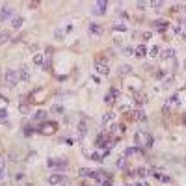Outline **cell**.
<instances>
[{"instance_id":"1","label":"cell","mask_w":186,"mask_h":186,"mask_svg":"<svg viewBox=\"0 0 186 186\" xmlns=\"http://www.w3.org/2000/svg\"><path fill=\"white\" fill-rule=\"evenodd\" d=\"M134 140H136V143H138V147L140 145H143V147H151L153 145V136H151L149 132H145V130H138L136 132V136H134Z\"/></svg>"},{"instance_id":"2","label":"cell","mask_w":186,"mask_h":186,"mask_svg":"<svg viewBox=\"0 0 186 186\" xmlns=\"http://www.w3.org/2000/svg\"><path fill=\"white\" fill-rule=\"evenodd\" d=\"M56 128H58V125H56L54 121H50V123H43L41 127H37V132L43 134V136H49V134H54V132H56Z\"/></svg>"},{"instance_id":"3","label":"cell","mask_w":186,"mask_h":186,"mask_svg":"<svg viewBox=\"0 0 186 186\" xmlns=\"http://www.w3.org/2000/svg\"><path fill=\"white\" fill-rule=\"evenodd\" d=\"M181 106V97L179 95H171V97H168L166 101V106H164V112H169V110H173V108H179Z\"/></svg>"},{"instance_id":"4","label":"cell","mask_w":186,"mask_h":186,"mask_svg":"<svg viewBox=\"0 0 186 186\" xmlns=\"http://www.w3.org/2000/svg\"><path fill=\"white\" fill-rule=\"evenodd\" d=\"M4 78H6V82H8V86H17V82H20L19 80V71H13V69H8V71H6Z\"/></svg>"},{"instance_id":"5","label":"cell","mask_w":186,"mask_h":186,"mask_svg":"<svg viewBox=\"0 0 186 186\" xmlns=\"http://www.w3.org/2000/svg\"><path fill=\"white\" fill-rule=\"evenodd\" d=\"M106 6H108L106 0H99V2L91 8V13H93V15H104V13H106Z\"/></svg>"},{"instance_id":"6","label":"cell","mask_w":186,"mask_h":186,"mask_svg":"<svg viewBox=\"0 0 186 186\" xmlns=\"http://www.w3.org/2000/svg\"><path fill=\"white\" fill-rule=\"evenodd\" d=\"M30 78H32V73H30V69L26 67V65L19 67V80H20V82H30Z\"/></svg>"},{"instance_id":"7","label":"cell","mask_w":186,"mask_h":186,"mask_svg":"<svg viewBox=\"0 0 186 186\" xmlns=\"http://www.w3.org/2000/svg\"><path fill=\"white\" fill-rule=\"evenodd\" d=\"M88 32H89V36H93V37H101L102 36V28H101L97 23H89Z\"/></svg>"},{"instance_id":"8","label":"cell","mask_w":186,"mask_h":186,"mask_svg":"<svg viewBox=\"0 0 186 186\" xmlns=\"http://www.w3.org/2000/svg\"><path fill=\"white\" fill-rule=\"evenodd\" d=\"M49 184H50V186H58V184H67V179H63L61 175H50V177H49Z\"/></svg>"},{"instance_id":"9","label":"cell","mask_w":186,"mask_h":186,"mask_svg":"<svg viewBox=\"0 0 186 186\" xmlns=\"http://www.w3.org/2000/svg\"><path fill=\"white\" fill-rule=\"evenodd\" d=\"M11 13H13V8H11L9 4L2 6V9H0V20H6V19H9V17H11Z\"/></svg>"},{"instance_id":"10","label":"cell","mask_w":186,"mask_h":186,"mask_svg":"<svg viewBox=\"0 0 186 186\" xmlns=\"http://www.w3.org/2000/svg\"><path fill=\"white\" fill-rule=\"evenodd\" d=\"M125 156H142V147H127L123 151Z\"/></svg>"},{"instance_id":"11","label":"cell","mask_w":186,"mask_h":186,"mask_svg":"<svg viewBox=\"0 0 186 186\" xmlns=\"http://www.w3.org/2000/svg\"><path fill=\"white\" fill-rule=\"evenodd\" d=\"M132 119H136V121H145L147 119V115H145V112H143L142 108H138V110H132Z\"/></svg>"},{"instance_id":"12","label":"cell","mask_w":186,"mask_h":186,"mask_svg":"<svg viewBox=\"0 0 186 186\" xmlns=\"http://www.w3.org/2000/svg\"><path fill=\"white\" fill-rule=\"evenodd\" d=\"M95 69H97L99 74H108V73H110V67H108V63H104V61H99Z\"/></svg>"},{"instance_id":"13","label":"cell","mask_w":186,"mask_h":186,"mask_svg":"<svg viewBox=\"0 0 186 186\" xmlns=\"http://www.w3.org/2000/svg\"><path fill=\"white\" fill-rule=\"evenodd\" d=\"M47 117H49V112H45V110H37L34 114V121H45Z\"/></svg>"},{"instance_id":"14","label":"cell","mask_w":186,"mask_h":186,"mask_svg":"<svg viewBox=\"0 0 186 186\" xmlns=\"http://www.w3.org/2000/svg\"><path fill=\"white\" fill-rule=\"evenodd\" d=\"M86 132H88L86 121H78V140H82V138L86 136Z\"/></svg>"},{"instance_id":"15","label":"cell","mask_w":186,"mask_h":186,"mask_svg":"<svg viewBox=\"0 0 186 186\" xmlns=\"http://www.w3.org/2000/svg\"><path fill=\"white\" fill-rule=\"evenodd\" d=\"M134 54H136V56H138V58H142V56H145V54H147V47H145V45H138V47H136V49H134Z\"/></svg>"},{"instance_id":"16","label":"cell","mask_w":186,"mask_h":186,"mask_svg":"<svg viewBox=\"0 0 186 186\" xmlns=\"http://www.w3.org/2000/svg\"><path fill=\"white\" fill-rule=\"evenodd\" d=\"M78 175H80V177H91V179H95V171L89 169V168H82V169L78 171Z\"/></svg>"},{"instance_id":"17","label":"cell","mask_w":186,"mask_h":186,"mask_svg":"<svg viewBox=\"0 0 186 186\" xmlns=\"http://www.w3.org/2000/svg\"><path fill=\"white\" fill-rule=\"evenodd\" d=\"M23 23H24L23 17H13V19H11V28H20V26H23Z\"/></svg>"},{"instance_id":"18","label":"cell","mask_w":186,"mask_h":186,"mask_svg":"<svg viewBox=\"0 0 186 186\" xmlns=\"http://www.w3.org/2000/svg\"><path fill=\"white\" fill-rule=\"evenodd\" d=\"M162 58L164 60H173L175 58V49H166L164 54H162Z\"/></svg>"},{"instance_id":"19","label":"cell","mask_w":186,"mask_h":186,"mask_svg":"<svg viewBox=\"0 0 186 186\" xmlns=\"http://www.w3.org/2000/svg\"><path fill=\"white\" fill-rule=\"evenodd\" d=\"M125 168H127V156H125V155H121V156H119V160H117V169L123 171Z\"/></svg>"},{"instance_id":"20","label":"cell","mask_w":186,"mask_h":186,"mask_svg":"<svg viewBox=\"0 0 186 186\" xmlns=\"http://www.w3.org/2000/svg\"><path fill=\"white\" fill-rule=\"evenodd\" d=\"M117 73L119 74H128V73H132V67H130V65H119V69H117Z\"/></svg>"},{"instance_id":"21","label":"cell","mask_w":186,"mask_h":186,"mask_svg":"<svg viewBox=\"0 0 186 186\" xmlns=\"http://www.w3.org/2000/svg\"><path fill=\"white\" fill-rule=\"evenodd\" d=\"M34 63H36V65H39V67H43V63H45L43 54H36V56H34Z\"/></svg>"},{"instance_id":"22","label":"cell","mask_w":186,"mask_h":186,"mask_svg":"<svg viewBox=\"0 0 186 186\" xmlns=\"http://www.w3.org/2000/svg\"><path fill=\"white\" fill-rule=\"evenodd\" d=\"M134 175H138V177H147L149 171L145 168H138V169H134Z\"/></svg>"},{"instance_id":"23","label":"cell","mask_w":186,"mask_h":186,"mask_svg":"<svg viewBox=\"0 0 186 186\" xmlns=\"http://www.w3.org/2000/svg\"><path fill=\"white\" fill-rule=\"evenodd\" d=\"M173 86V77H166L162 80V88H171Z\"/></svg>"},{"instance_id":"24","label":"cell","mask_w":186,"mask_h":186,"mask_svg":"<svg viewBox=\"0 0 186 186\" xmlns=\"http://www.w3.org/2000/svg\"><path fill=\"white\" fill-rule=\"evenodd\" d=\"M114 117H115V114H114V112H106V114H104V117H102V121H104V123H110V121H114Z\"/></svg>"},{"instance_id":"25","label":"cell","mask_w":186,"mask_h":186,"mask_svg":"<svg viewBox=\"0 0 186 186\" xmlns=\"http://www.w3.org/2000/svg\"><path fill=\"white\" fill-rule=\"evenodd\" d=\"M6 41H9V32H0V45Z\"/></svg>"},{"instance_id":"26","label":"cell","mask_w":186,"mask_h":186,"mask_svg":"<svg viewBox=\"0 0 186 186\" xmlns=\"http://www.w3.org/2000/svg\"><path fill=\"white\" fill-rule=\"evenodd\" d=\"M6 119H8V110H6V108H0V123H4Z\"/></svg>"},{"instance_id":"27","label":"cell","mask_w":186,"mask_h":186,"mask_svg":"<svg viewBox=\"0 0 186 186\" xmlns=\"http://www.w3.org/2000/svg\"><path fill=\"white\" fill-rule=\"evenodd\" d=\"M155 26H156V28H160V30H164L168 26V20H155Z\"/></svg>"},{"instance_id":"28","label":"cell","mask_w":186,"mask_h":186,"mask_svg":"<svg viewBox=\"0 0 186 186\" xmlns=\"http://www.w3.org/2000/svg\"><path fill=\"white\" fill-rule=\"evenodd\" d=\"M147 54H149L151 58H156V56H158V47H156V45H153V49H149V52H147Z\"/></svg>"},{"instance_id":"29","label":"cell","mask_w":186,"mask_h":186,"mask_svg":"<svg viewBox=\"0 0 186 186\" xmlns=\"http://www.w3.org/2000/svg\"><path fill=\"white\" fill-rule=\"evenodd\" d=\"M52 112H54V114H63V112H65V108H63V106H60V104H54V106H52Z\"/></svg>"},{"instance_id":"30","label":"cell","mask_w":186,"mask_h":186,"mask_svg":"<svg viewBox=\"0 0 186 186\" xmlns=\"http://www.w3.org/2000/svg\"><path fill=\"white\" fill-rule=\"evenodd\" d=\"M134 101L138 102V104H143V102H145L147 99H145V97H143V95H138V93H136V95H134Z\"/></svg>"},{"instance_id":"31","label":"cell","mask_w":186,"mask_h":186,"mask_svg":"<svg viewBox=\"0 0 186 186\" xmlns=\"http://www.w3.org/2000/svg\"><path fill=\"white\" fill-rule=\"evenodd\" d=\"M104 102H106V104H112V102H114V95L110 93V91L104 95Z\"/></svg>"},{"instance_id":"32","label":"cell","mask_w":186,"mask_h":186,"mask_svg":"<svg viewBox=\"0 0 186 186\" xmlns=\"http://www.w3.org/2000/svg\"><path fill=\"white\" fill-rule=\"evenodd\" d=\"M114 30H117V32H125V30H127V26H125V24H115V26H114Z\"/></svg>"},{"instance_id":"33","label":"cell","mask_w":186,"mask_h":186,"mask_svg":"<svg viewBox=\"0 0 186 186\" xmlns=\"http://www.w3.org/2000/svg\"><path fill=\"white\" fill-rule=\"evenodd\" d=\"M54 36H56V39H63V36H65V34H63V32H61V30L58 28L56 32H54Z\"/></svg>"},{"instance_id":"34","label":"cell","mask_w":186,"mask_h":186,"mask_svg":"<svg viewBox=\"0 0 186 186\" xmlns=\"http://www.w3.org/2000/svg\"><path fill=\"white\" fill-rule=\"evenodd\" d=\"M123 50H125V54H127V56H130V54H134V49H132V47H125Z\"/></svg>"},{"instance_id":"35","label":"cell","mask_w":186,"mask_h":186,"mask_svg":"<svg viewBox=\"0 0 186 186\" xmlns=\"http://www.w3.org/2000/svg\"><path fill=\"white\" fill-rule=\"evenodd\" d=\"M151 6H153V8H155V9H162V6H164V2H153V4H151Z\"/></svg>"},{"instance_id":"36","label":"cell","mask_w":186,"mask_h":186,"mask_svg":"<svg viewBox=\"0 0 186 186\" xmlns=\"http://www.w3.org/2000/svg\"><path fill=\"white\" fill-rule=\"evenodd\" d=\"M179 26H181L182 30H186V15H184V17L181 19V23H179Z\"/></svg>"},{"instance_id":"37","label":"cell","mask_w":186,"mask_h":186,"mask_svg":"<svg viewBox=\"0 0 186 186\" xmlns=\"http://www.w3.org/2000/svg\"><path fill=\"white\" fill-rule=\"evenodd\" d=\"M20 114H28V106L26 104H20Z\"/></svg>"},{"instance_id":"38","label":"cell","mask_w":186,"mask_h":186,"mask_svg":"<svg viewBox=\"0 0 186 186\" xmlns=\"http://www.w3.org/2000/svg\"><path fill=\"white\" fill-rule=\"evenodd\" d=\"M0 168H6V158L0 155Z\"/></svg>"},{"instance_id":"39","label":"cell","mask_w":186,"mask_h":186,"mask_svg":"<svg viewBox=\"0 0 186 186\" xmlns=\"http://www.w3.org/2000/svg\"><path fill=\"white\" fill-rule=\"evenodd\" d=\"M136 6H138V9H145V6H147V4H145V2H138Z\"/></svg>"},{"instance_id":"40","label":"cell","mask_w":186,"mask_h":186,"mask_svg":"<svg viewBox=\"0 0 186 186\" xmlns=\"http://www.w3.org/2000/svg\"><path fill=\"white\" fill-rule=\"evenodd\" d=\"M101 186H112V181H110V179H106V181H102Z\"/></svg>"},{"instance_id":"41","label":"cell","mask_w":186,"mask_h":186,"mask_svg":"<svg viewBox=\"0 0 186 186\" xmlns=\"http://www.w3.org/2000/svg\"><path fill=\"white\" fill-rule=\"evenodd\" d=\"M6 177V168H0V179Z\"/></svg>"},{"instance_id":"42","label":"cell","mask_w":186,"mask_h":186,"mask_svg":"<svg viewBox=\"0 0 186 186\" xmlns=\"http://www.w3.org/2000/svg\"><path fill=\"white\" fill-rule=\"evenodd\" d=\"M15 179H17V181H23L24 175H23V173H17V175H15Z\"/></svg>"},{"instance_id":"43","label":"cell","mask_w":186,"mask_h":186,"mask_svg":"<svg viewBox=\"0 0 186 186\" xmlns=\"http://www.w3.org/2000/svg\"><path fill=\"white\" fill-rule=\"evenodd\" d=\"M134 186H149V184H147V182H143V181H140V182H136Z\"/></svg>"}]
</instances>
